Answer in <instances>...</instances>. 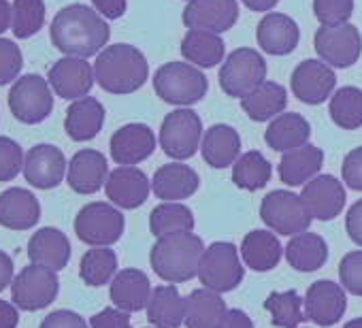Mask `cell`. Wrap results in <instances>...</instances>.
<instances>
[{
	"instance_id": "6da1fadb",
	"label": "cell",
	"mask_w": 362,
	"mask_h": 328,
	"mask_svg": "<svg viewBox=\"0 0 362 328\" xmlns=\"http://www.w3.org/2000/svg\"><path fill=\"white\" fill-rule=\"evenodd\" d=\"M111 28L105 18L86 5H69L52 22V43L64 56L90 58L109 43Z\"/></svg>"
},
{
	"instance_id": "7a4b0ae2",
	"label": "cell",
	"mask_w": 362,
	"mask_h": 328,
	"mask_svg": "<svg viewBox=\"0 0 362 328\" xmlns=\"http://www.w3.org/2000/svg\"><path fill=\"white\" fill-rule=\"evenodd\" d=\"M96 83L109 94H132L149 77V64L141 49L128 43L105 47L94 62Z\"/></svg>"
},
{
	"instance_id": "3957f363",
	"label": "cell",
	"mask_w": 362,
	"mask_h": 328,
	"mask_svg": "<svg viewBox=\"0 0 362 328\" xmlns=\"http://www.w3.org/2000/svg\"><path fill=\"white\" fill-rule=\"evenodd\" d=\"M203 252L205 243L194 233L168 235L153 243L149 252V264L162 281L184 283L199 275Z\"/></svg>"
},
{
	"instance_id": "277c9868",
	"label": "cell",
	"mask_w": 362,
	"mask_h": 328,
	"mask_svg": "<svg viewBox=\"0 0 362 328\" xmlns=\"http://www.w3.org/2000/svg\"><path fill=\"white\" fill-rule=\"evenodd\" d=\"M153 92L175 107H192L207 96V75L190 62H166L153 75Z\"/></svg>"
},
{
	"instance_id": "5b68a950",
	"label": "cell",
	"mask_w": 362,
	"mask_h": 328,
	"mask_svg": "<svg viewBox=\"0 0 362 328\" xmlns=\"http://www.w3.org/2000/svg\"><path fill=\"white\" fill-rule=\"evenodd\" d=\"M197 277L201 279L203 288L220 294L237 290L245 277V264L239 247L230 241H216L205 247Z\"/></svg>"
},
{
	"instance_id": "8992f818",
	"label": "cell",
	"mask_w": 362,
	"mask_h": 328,
	"mask_svg": "<svg viewBox=\"0 0 362 328\" xmlns=\"http://www.w3.org/2000/svg\"><path fill=\"white\" fill-rule=\"evenodd\" d=\"M158 143L162 151L175 162L192 158L203 143V122L199 113L188 107L170 111L162 119Z\"/></svg>"
},
{
	"instance_id": "52a82bcc",
	"label": "cell",
	"mask_w": 362,
	"mask_h": 328,
	"mask_svg": "<svg viewBox=\"0 0 362 328\" xmlns=\"http://www.w3.org/2000/svg\"><path fill=\"white\" fill-rule=\"evenodd\" d=\"M75 235L90 247H111L124 235L126 220L119 207L109 203H88L79 209L73 222Z\"/></svg>"
},
{
	"instance_id": "ba28073f",
	"label": "cell",
	"mask_w": 362,
	"mask_h": 328,
	"mask_svg": "<svg viewBox=\"0 0 362 328\" xmlns=\"http://www.w3.org/2000/svg\"><path fill=\"white\" fill-rule=\"evenodd\" d=\"M220 88L230 98H245L267 81V62L252 47L235 49L220 69Z\"/></svg>"
},
{
	"instance_id": "9c48e42d",
	"label": "cell",
	"mask_w": 362,
	"mask_h": 328,
	"mask_svg": "<svg viewBox=\"0 0 362 328\" xmlns=\"http://www.w3.org/2000/svg\"><path fill=\"white\" fill-rule=\"evenodd\" d=\"M260 218L269 230L284 235V237L300 235V233L309 230V226L313 222V216L309 213L300 194H294L290 190L269 192L262 199Z\"/></svg>"
},
{
	"instance_id": "30bf717a",
	"label": "cell",
	"mask_w": 362,
	"mask_h": 328,
	"mask_svg": "<svg viewBox=\"0 0 362 328\" xmlns=\"http://www.w3.org/2000/svg\"><path fill=\"white\" fill-rule=\"evenodd\" d=\"M9 109L22 124H41L47 119L54 109L49 81L37 73L20 77L9 92Z\"/></svg>"
},
{
	"instance_id": "8fae6325",
	"label": "cell",
	"mask_w": 362,
	"mask_h": 328,
	"mask_svg": "<svg viewBox=\"0 0 362 328\" xmlns=\"http://www.w3.org/2000/svg\"><path fill=\"white\" fill-rule=\"evenodd\" d=\"M58 292H60L58 273L33 262L30 266H24L22 273L11 283L13 305L24 311H41L49 307L56 300Z\"/></svg>"
},
{
	"instance_id": "7c38bea8",
	"label": "cell",
	"mask_w": 362,
	"mask_h": 328,
	"mask_svg": "<svg viewBox=\"0 0 362 328\" xmlns=\"http://www.w3.org/2000/svg\"><path fill=\"white\" fill-rule=\"evenodd\" d=\"M313 47L328 66L349 69L362 54V37L360 30L349 22L339 26H322L313 37Z\"/></svg>"
},
{
	"instance_id": "4fadbf2b",
	"label": "cell",
	"mask_w": 362,
	"mask_h": 328,
	"mask_svg": "<svg viewBox=\"0 0 362 328\" xmlns=\"http://www.w3.org/2000/svg\"><path fill=\"white\" fill-rule=\"evenodd\" d=\"M69 171V162L60 147L39 143L28 149L24 160V177L37 190H52L62 184Z\"/></svg>"
},
{
	"instance_id": "5bb4252c",
	"label": "cell",
	"mask_w": 362,
	"mask_h": 328,
	"mask_svg": "<svg viewBox=\"0 0 362 328\" xmlns=\"http://www.w3.org/2000/svg\"><path fill=\"white\" fill-rule=\"evenodd\" d=\"M347 309L345 288L330 279H317L307 288L305 294V320L317 326H334L341 322Z\"/></svg>"
},
{
	"instance_id": "9a60e30c",
	"label": "cell",
	"mask_w": 362,
	"mask_h": 328,
	"mask_svg": "<svg viewBox=\"0 0 362 328\" xmlns=\"http://www.w3.org/2000/svg\"><path fill=\"white\" fill-rule=\"evenodd\" d=\"M337 75L322 60H303L290 77L292 94L305 105H322L334 90Z\"/></svg>"
},
{
	"instance_id": "2e32d148",
	"label": "cell",
	"mask_w": 362,
	"mask_h": 328,
	"mask_svg": "<svg viewBox=\"0 0 362 328\" xmlns=\"http://www.w3.org/2000/svg\"><path fill=\"white\" fill-rule=\"evenodd\" d=\"M47 81L60 98L79 100L90 94L96 77H94V66H90L86 58L66 56L49 69Z\"/></svg>"
},
{
	"instance_id": "e0dca14e",
	"label": "cell",
	"mask_w": 362,
	"mask_h": 328,
	"mask_svg": "<svg viewBox=\"0 0 362 328\" xmlns=\"http://www.w3.org/2000/svg\"><path fill=\"white\" fill-rule=\"evenodd\" d=\"M109 151L119 167H134L156 151V134L147 124H126L113 132Z\"/></svg>"
},
{
	"instance_id": "ac0fdd59",
	"label": "cell",
	"mask_w": 362,
	"mask_h": 328,
	"mask_svg": "<svg viewBox=\"0 0 362 328\" xmlns=\"http://www.w3.org/2000/svg\"><path fill=\"white\" fill-rule=\"evenodd\" d=\"M300 199L307 205L313 220L330 222L337 216H341L347 194H345L343 182H339L334 175H317L309 184L303 186Z\"/></svg>"
},
{
	"instance_id": "d6986e66",
	"label": "cell",
	"mask_w": 362,
	"mask_h": 328,
	"mask_svg": "<svg viewBox=\"0 0 362 328\" xmlns=\"http://www.w3.org/2000/svg\"><path fill=\"white\" fill-rule=\"evenodd\" d=\"M188 28H201L209 33H228L239 20L237 0H190L181 16Z\"/></svg>"
},
{
	"instance_id": "ffe728a7",
	"label": "cell",
	"mask_w": 362,
	"mask_h": 328,
	"mask_svg": "<svg viewBox=\"0 0 362 328\" xmlns=\"http://www.w3.org/2000/svg\"><path fill=\"white\" fill-rule=\"evenodd\" d=\"M109 180V162L98 149H79L66 171V182L73 192L90 197L96 194Z\"/></svg>"
},
{
	"instance_id": "44dd1931",
	"label": "cell",
	"mask_w": 362,
	"mask_h": 328,
	"mask_svg": "<svg viewBox=\"0 0 362 328\" xmlns=\"http://www.w3.org/2000/svg\"><path fill=\"white\" fill-rule=\"evenodd\" d=\"M199 184L201 177L190 164L168 162L156 169L151 180V192L162 203H181L199 190Z\"/></svg>"
},
{
	"instance_id": "7402d4cb",
	"label": "cell",
	"mask_w": 362,
	"mask_h": 328,
	"mask_svg": "<svg viewBox=\"0 0 362 328\" xmlns=\"http://www.w3.org/2000/svg\"><path fill=\"white\" fill-rule=\"evenodd\" d=\"M107 199L119 209H139L151 192V182L136 167H117L105 184Z\"/></svg>"
},
{
	"instance_id": "603a6c76",
	"label": "cell",
	"mask_w": 362,
	"mask_h": 328,
	"mask_svg": "<svg viewBox=\"0 0 362 328\" xmlns=\"http://www.w3.org/2000/svg\"><path fill=\"white\" fill-rule=\"evenodd\" d=\"M258 47L271 56H288L300 41L298 24L286 13H267L256 28Z\"/></svg>"
},
{
	"instance_id": "cb8c5ba5",
	"label": "cell",
	"mask_w": 362,
	"mask_h": 328,
	"mask_svg": "<svg viewBox=\"0 0 362 328\" xmlns=\"http://www.w3.org/2000/svg\"><path fill=\"white\" fill-rule=\"evenodd\" d=\"M41 220V203L26 188H9L0 194V226L28 230Z\"/></svg>"
},
{
	"instance_id": "d4e9b609",
	"label": "cell",
	"mask_w": 362,
	"mask_h": 328,
	"mask_svg": "<svg viewBox=\"0 0 362 328\" xmlns=\"http://www.w3.org/2000/svg\"><path fill=\"white\" fill-rule=\"evenodd\" d=\"M324 164V151L311 143L286 151L277 164V173L281 184L290 186V188H298L309 184L313 177H317L320 169Z\"/></svg>"
},
{
	"instance_id": "484cf974",
	"label": "cell",
	"mask_w": 362,
	"mask_h": 328,
	"mask_svg": "<svg viewBox=\"0 0 362 328\" xmlns=\"http://www.w3.org/2000/svg\"><path fill=\"white\" fill-rule=\"evenodd\" d=\"M28 258L33 264H41L58 273L66 269L71 260V241L54 226L39 228L28 241Z\"/></svg>"
},
{
	"instance_id": "4316f807",
	"label": "cell",
	"mask_w": 362,
	"mask_h": 328,
	"mask_svg": "<svg viewBox=\"0 0 362 328\" xmlns=\"http://www.w3.org/2000/svg\"><path fill=\"white\" fill-rule=\"evenodd\" d=\"M151 290V281L141 269H122L111 279L109 296L113 300V307L134 313L147 307Z\"/></svg>"
},
{
	"instance_id": "83f0119b",
	"label": "cell",
	"mask_w": 362,
	"mask_h": 328,
	"mask_svg": "<svg viewBox=\"0 0 362 328\" xmlns=\"http://www.w3.org/2000/svg\"><path fill=\"white\" fill-rule=\"evenodd\" d=\"M201 151L211 169H228L241 156V134L228 124H214L203 134Z\"/></svg>"
},
{
	"instance_id": "f1b7e54d",
	"label": "cell",
	"mask_w": 362,
	"mask_h": 328,
	"mask_svg": "<svg viewBox=\"0 0 362 328\" xmlns=\"http://www.w3.org/2000/svg\"><path fill=\"white\" fill-rule=\"evenodd\" d=\"M145 311L153 328H179L186 322V298L175 283H162L151 290Z\"/></svg>"
},
{
	"instance_id": "f546056e",
	"label": "cell",
	"mask_w": 362,
	"mask_h": 328,
	"mask_svg": "<svg viewBox=\"0 0 362 328\" xmlns=\"http://www.w3.org/2000/svg\"><path fill=\"white\" fill-rule=\"evenodd\" d=\"M226 313L228 307L220 292L199 288L186 296V328H222Z\"/></svg>"
},
{
	"instance_id": "4dcf8cb0",
	"label": "cell",
	"mask_w": 362,
	"mask_h": 328,
	"mask_svg": "<svg viewBox=\"0 0 362 328\" xmlns=\"http://www.w3.org/2000/svg\"><path fill=\"white\" fill-rule=\"evenodd\" d=\"M105 124V107L100 100L86 96L79 100H73V105L66 109L64 130L69 139L77 143H86L98 136Z\"/></svg>"
},
{
	"instance_id": "1f68e13d",
	"label": "cell",
	"mask_w": 362,
	"mask_h": 328,
	"mask_svg": "<svg viewBox=\"0 0 362 328\" xmlns=\"http://www.w3.org/2000/svg\"><path fill=\"white\" fill-rule=\"evenodd\" d=\"M239 252H241L243 264L256 273L273 271L284 256V247L273 230H250L243 237Z\"/></svg>"
},
{
	"instance_id": "d6a6232c",
	"label": "cell",
	"mask_w": 362,
	"mask_h": 328,
	"mask_svg": "<svg viewBox=\"0 0 362 328\" xmlns=\"http://www.w3.org/2000/svg\"><path fill=\"white\" fill-rule=\"evenodd\" d=\"M284 256L288 264L298 273H313L322 269L328 260V243L324 237L315 233H300L290 237L288 245L284 247Z\"/></svg>"
},
{
	"instance_id": "836d02e7",
	"label": "cell",
	"mask_w": 362,
	"mask_h": 328,
	"mask_svg": "<svg viewBox=\"0 0 362 328\" xmlns=\"http://www.w3.org/2000/svg\"><path fill=\"white\" fill-rule=\"evenodd\" d=\"M311 124L300 113H281L271 119L269 128L264 130V141L273 151H292L309 143Z\"/></svg>"
},
{
	"instance_id": "e575fe53",
	"label": "cell",
	"mask_w": 362,
	"mask_h": 328,
	"mask_svg": "<svg viewBox=\"0 0 362 328\" xmlns=\"http://www.w3.org/2000/svg\"><path fill=\"white\" fill-rule=\"evenodd\" d=\"M224 49L226 45L220 35L201 28H190L181 41V56L201 69H214L224 62Z\"/></svg>"
},
{
	"instance_id": "d590c367",
	"label": "cell",
	"mask_w": 362,
	"mask_h": 328,
	"mask_svg": "<svg viewBox=\"0 0 362 328\" xmlns=\"http://www.w3.org/2000/svg\"><path fill=\"white\" fill-rule=\"evenodd\" d=\"M288 107V92L281 83L264 81L250 96L241 98V109L252 122H271Z\"/></svg>"
},
{
	"instance_id": "8d00e7d4",
	"label": "cell",
	"mask_w": 362,
	"mask_h": 328,
	"mask_svg": "<svg viewBox=\"0 0 362 328\" xmlns=\"http://www.w3.org/2000/svg\"><path fill=\"white\" fill-rule=\"evenodd\" d=\"M149 230L153 237H168L194 230V213L184 203H160L149 213Z\"/></svg>"
},
{
	"instance_id": "74e56055",
	"label": "cell",
	"mask_w": 362,
	"mask_h": 328,
	"mask_svg": "<svg viewBox=\"0 0 362 328\" xmlns=\"http://www.w3.org/2000/svg\"><path fill=\"white\" fill-rule=\"evenodd\" d=\"M273 175L271 162L256 149L245 151L239 156V160L233 164V182L237 188L245 192H258L262 190Z\"/></svg>"
},
{
	"instance_id": "f35d334b",
	"label": "cell",
	"mask_w": 362,
	"mask_h": 328,
	"mask_svg": "<svg viewBox=\"0 0 362 328\" xmlns=\"http://www.w3.org/2000/svg\"><path fill=\"white\" fill-rule=\"evenodd\" d=\"M117 275V254L111 247H92L81 256L79 277L90 288H100L111 283Z\"/></svg>"
},
{
	"instance_id": "ab89813d",
	"label": "cell",
	"mask_w": 362,
	"mask_h": 328,
	"mask_svg": "<svg viewBox=\"0 0 362 328\" xmlns=\"http://www.w3.org/2000/svg\"><path fill=\"white\" fill-rule=\"evenodd\" d=\"M264 309L271 315V324L277 328H298L305 320V298L296 290L271 292L264 300Z\"/></svg>"
},
{
	"instance_id": "60d3db41",
	"label": "cell",
	"mask_w": 362,
	"mask_h": 328,
	"mask_svg": "<svg viewBox=\"0 0 362 328\" xmlns=\"http://www.w3.org/2000/svg\"><path fill=\"white\" fill-rule=\"evenodd\" d=\"M330 119L343 130H358L362 126V90L354 86L339 88L328 107Z\"/></svg>"
},
{
	"instance_id": "b9f144b4",
	"label": "cell",
	"mask_w": 362,
	"mask_h": 328,
	"mask_svg": "<svg viewBox=\"0 0 362 328\" xmlns=\"http://www.w3.org/2000/svg\"><path fill=\"white\" fill-rule=\"evenodd\" d=\"M45 24V0H13L11 30L16 39L35 37Z\"/></svg>"
},
{
	"instance_id": "7bdbcfd3",
	"label": "cell",
	"mask_w": 362,
	"mask_h": 328,
	"mask_svg": "<svg viewBox=\"0 0 362 328\" xmlns=\"http://www.w3.org/2000/svg\"><path fill=\"white\" fill-rule=\"evenodd\" d=\"M26 153L22 145L9 136H0V184L13 182L24 171Z\"/></svg>"
},
{
	"instance_id": "ee69618b",
	"label": "cell",
	"mask_w": 362,
	"mask_h": 328,
	"mask_svg": "<svg viewBox=\"0 0 362 328\" xmlns=\"http://www.w3.org/2000/svg\"><path fill=\"white\" fill-rule=\"evenodd\" d=\"M313 13L322 26H339L351 18L354 0H313Z\"/></svg>"
},
{
	"instance_id": "f6af8a7d",
	"label": "cell",
	"mask_w": 362,
	"mask_h": 328,
	"mask_svg": "<svg viewBox=\"0 0 362 328\" xmlns=\"http://www.w3.org/2000/svg\"><path fill=\"white\" fill-rule=\"evenodd\" d=\"M339 281L345 292L362 296V250L347 252L339 262Z\"/></svg>"
},
{
	"instance_id": "bcb514c9",
	"label": "cell",
	"mask_w": 362,
	"mask_h": 328,
	"mask_svg": "<svg viewBox=\"0 0 362 328\" xmlns=\"http://www.w3.org/2000/svg\"><path fill=\"white\" fill-rule=\"evenodd\" d=\"M24 66L22 49L11 39H0V86L11 83Z\"/></svg>"
},
{
	"instance_id": "7dc6e473",
	"label": "cell",
	"mask_w": 362,
	"mask_h": 328,
	"mask_svg": "<svg viewBox=\"0 0 362 328\" xmlns=\"http://www.w3.org/2000/svg\"><path fill=\"white\" fill-rule=\"evenodd\" d=\"M341 177L349 190L362 192V145L351 149L341 164Z\"/></svg>"
},
{
	"instance_id": "c3c4849f",
	"label": "cell",
	"mask_w": 362,
	"mask_h": 328,
	"mask_svg": "<svg viewBox=\"0 0 362 328\" xmlns=\"http://www.w3.org/2000/svg\"><path fill=\"white\" fill-rule=\"evenodd\" d=\"M90 328H132L128 311L117 307H105L96 315L90 317Z\"/></svg>"
},
{
	"instance_id": "681fc988",
	"label": "cell",
	"mask_w": 362,
	"mask_h": 328,
	"mask_svg": "<svg viewBox=\"0 0 362 328\" xmlns=\"http://www.w3.org/2000/svg\"><path fill=\"white\" fill-rule=\"evenodd\" d=\"M39 328H90V326L79 313L71 309H58V311L47 313L43 322L39 324Z\"/></svg>"
},
{
	"instance_id": "f907efd6",
	"label": "cell",
	"mask_w": 362,
	"mask_h": 328,
	"mask_svg": "<svg viewBox=\"0 0 362 328\" xmlns=\"http://www.w3.org/2000/svg\"><path fill=\"white\" fill-rule=\"evenodd\" d=\"M345 230L351 243H356L362 250V199L356 201L345 216Z\"/></svg>"
},
{
	"instance_id": "816d5d0a",
	"label": "cell",
	"mask_w": 362,
	"mask_h": 328,
	"mask_svg": "<svg viewBox=\"0 0 362 328\" xmlns=\"http://www.w3.org/2000/svg\"><path fill=\"white\" fill-rule=\"evenodd\" d=\"M92 5L105 20H119L126 13V0H92Z\"/></svg>"
},
{
	"instance_id": "f5cc1de1",
	"label": "cell",
	"mask_w": 362,
	"mask_h": 328,
	"mask_svg": "<svg viewBox=\"0 0 362 328\" xmlns=\"http://www.w3.org/2000/svg\"><path fill=\"white\" fill-rule=\"evenodd\" d=\"M16 279V266L7 252L0 250V292L7 290Z\"/></svg>"
},
{
	"instance_id": "db71d44e",
	"label": "cell",
	"mask_w": 362,
	"mask_h": 328,
	"mask_svg": "<svg viewBox=\"0 0 362 328\" xmlns=\"http://www.w3.org/2000/svg\"><path fill=\"white\" fill-rule=\"evenodd\" d=\"M18 324H20L18 307L9 300L0 298V328H18Z\"/></svg>"
},
{
	"instance_id": "11a10c76",
	"label": "cell",
	"mask_w": 362,
	"mask_h": 328,
	"mask_svg": "<svg viewBox=\"0 0 362 328\" xmlns=\"http://www.w3.org/2000/svg\"><path fill=\"white\" fill-rule=\"evenodd\" d=\"M222 328H254V322H252V317L245 311H241V309H228Z\"/></svg>"
},
{
	"instance_id": "9f6ffc18",
	"label": "cell",
	"mask_w": 362,
	"mask_h": 328,
	"mask_svg": "<svg viewBox=\"0 0 362 328\" xmlns=\"http://www.w3.org/2000/svg\"><path fill=\"white\" fill-rule=\"evenodd\" d=\"M11 20H13V5L9 0H0V35L9 30Z\"/></svg>"
},
{
	"instance_id": "6f0895ef",
	"label": "cell",
	"mask_w": 362,
	"mask_h": 328,
	"mask_svg": "<svg viewBox=\"0 0 362 328\" xmlns=\"http://www.w3.org/2000/svg\"><path fill=\"white\" fill-rule=\"evenodd\" d=\"M241 3L250 9V11H256V13H267L271 9L277 7L279 0H241Z\"/></svg>"
},
{
	"instance_id": "680465c9",
	"label": "cell",
	"mask_w": 362,
	"mask_h": 328,
	"mask_svg": "<svg viewBox=\"0 0 362 328\" xmlns=\"http://www.w3.org/2000/svg\"><path fill=\"white\" fill-rule=\"evenodd\" d=\"M343 328H362V317H354L343 324Z\"/></svg>"
},
{
	"instance_id": "91938a15",
	"label": "cell",
	"mask_w": 362,
	"mask_h": 328,
	"mask_svg": "<svg viewBox=\"0 0 362 328\" xmlns=\"http://www.w3.org/2000/svg\"><path fill=\"white\" fill-rule=\"evenodd\" d=\"M188 3H190V0H188Z\"/></svg>"
},
{
	"instance_id": "94428289",
	"label": "cell",
	"mask_w": 362,
	"mask_h": 328,
	"mask_svg": "<svg viewBox=\"0 0 362 328\" xmlns=\"http://www.w3.org/2000/svg\"><path fill=\"white\" fill-rule=\"evenodd\" d=\"M151 328H153V326H151Z\"/></svg>"
}]
</instances>
